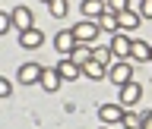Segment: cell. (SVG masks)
<instances>
[{
  "label": "cell",
  "mask_w": 152,
  "mask_h": 129,
  "mask_svg": "<svg viewBox=\"0 0 152 129\" xmlns=\"http://www.w3.org/2000/svg\"><path fill=\"white\" fill-rule=\"evenodd\" d=\"M98 32H102V28H98L95 19H83V22H76V25H73V35H76L79 44H92L95 38H98Z\"/></svg>",
  "instance_id": "obj_1"
},
{
  "label": "cell",
  "mask_w": 152,
  "mask_h": 129,
  "mask_svg": "<svg viewBox=\"0 0 152 129\" xmlns=\"http://www.w3.org/2000/svg\"><path fill=\"white\" fill-rule=\"evenodd\" d=\"M108 79H111L117 88L127 85V82H133V66H130V60H117V63L108 69Z\"/></svg>",
  "instance_id": "obj_2"
},
{
  "label": "cell",
  "mask_w": 152,
  "mask_h": 129,
  "mask_svg": "<svg viewBox=\"0 0 152 129\" xmlns=\"http://www.w3.org/2000/svg\"><path fill=\"white\" fill-rule=\"evenodd\" d=\"M127 107L124 104H98V120L102 123H124Z\"/></svg>",
  "instance_id": "obj_3"
},
{
  "label": "cell",
  "mask_w": 152,
  "mask_h": 129,
  "mask_svg": "<svg viewBox=\"0 0 152 129\" xmlns=\"http://www.w3.org/2000/svg\"><path fill=\"white\" fill-rule=\"evenodd\" d=\"M76 44H79V41H76L73 28H60V32L54 35V47L60 50V54H66V57H70V54L76 50Z\"/></svg>",
  "instance_id": "obj_4"
},
{
  "label": "cell",
  "mask_w": 152,
  "mask_h": 129,
  "mask_svg": "<svg viewBox=\"0 0 152 129\" xmlns=\"http://www.w3.org/2000/svg\"><path fill=\"white\" fill-rule=\"evenodd\" d=\"M142 98V88H140V82H127V85H121V94H117V104H124V107H133V104Z\"/></svg>",
  "instance_id": "obj_5"
},
{
  "label": "cell",
  "mask_w": 152,
  "mask_h": 129,
  "mask_svg": "<svg viewBox=\"0 0 152 129\" xmlns=\"http://www.w3.org/2000/svg\"><path fill=\"white\" fill-rule=\"evenodd\" d=\"M130 50H133V38H127L124 32H117V35L111 38V54L117 57V60H127Z\"/></svg>",
  "instance_id": "obj_6"
},
{
  "label": "cell",
  "mask_w": 152,
  "mask_h": 129,
  "mask_svg": "<svg viewBox=\"0 0 152 129\" xmlns=\"http://www.w3.org/2000/svg\"><path fill=\"white\" fill-rule=\"evenodd\" d=\"M41 76H45V66H38V63H22V66H19V82H22V85L41 82Z\"/></svg>",
  "instance_id": "obj_7"
},
{
  "label": "cell",
  "mask_w": 152,
  "mask_h": 129,
  "mask_svg": "<svg viewBox=\"0 0 152 129\" xmlns=\"http://www.w3.org/2000/svg\"><path fill=\"white\" fill-rule=\"evenodd\" d=\"M45 44V32L41 28H28V32H19V47L26 50H35V47Z\"/></svg>",
  "instance_id": "obj_8"
},
{
  "label": "cell",
  "mask_w": 152,
  "mask_h": 129,
  "mask_svg": "<svg viewBox=\"0 0 152 129\" xmlns=\"http://www.w3.org/2000/svg\"><path fill=\"white\" fill-rule=\"evenodd\" d=\"M57 73L64 76V82H76V79L83 76V66H79V63H73L70 57H64V60L57 63Z\"/></svg>",
  "instance_id": "obj_9"
},
{
  "label": "cell",
  "mask_w": 152,
  "mask_h": 129,
  "mask_svg": "<svg viewBox=\"0 0 152 129\" xmlns=\"http://www.w3.org/2000/svg\"><path fill=\"white\" fill-rule=\"evenodd\" d=\"M10 13H13V22H16L19 32H28V28H35V25H32L35 19H32V9H28V6H13Z\"/></svg>",
  "instance_id": "obj_10"
},
{
  "label": "cell",
  "mask_w": 152,
  "mask_h": 129,
  "mask_svg": "<svg viewBox=\"0 0 152 129\" xmlns=\"http://www.w3.org/2000/svg\"><path fill=\"white\" fill-rule=\"evenodd\" d=\"M38 85H41V88H45L48 94H54L57 88L64 85V76L57 73V66H54V69H45V76H41V82H38Z\"/></svg>",
  "instance_id": "obj_11"
},
{
  "label": "cell",
  "mask_w": 152,
  "mask_h": 129,
  "mask_svg": "<svg viewBox=\"0 0 152 129\" xmlns=\"http://www.w3.org/2000/svg\"><path fill=\"white\" fill-rule=\"evenodd\" d=\"M79 6H83L86 19H98V16H104V13H108V0H83Z\"/></svg>",
  "instance_id": "obj_12"
},
{
  "label": "cell",
  "mask_w": 152,
  "mask_h": 129,
  "mask_svg": "<svg viewBox=\"0 0 152 129\" xmlns=\"http://www.w3.org/2000/svg\"><path fill=\"white\" fill-rule=\"evenodd\" d=\"M95 22H98V28H102V32H111V35H117V32H121V19H117V13H111V9H108L104 16H98Z\"/></svg>",
  "instance_id": "obj_13"
},
{
  "label": "cell",
  "mask_w": 152,
  "mask_h": 129,
  "mask_svg": "<svg viewBox=\"0 0 152 129\" xmlns=\"http://www.w3.org/2000/svg\"><path fill=\"white\" fill-rule=\"evenodd\" d=\"M83 76H86V79H95V82H102L104 76H108V66H102L98 60H89V63L83 66Z\"/></svg>",
  "instance_id": "obj_14"
},
{
  "label": "cell",
  "mask_w": 152,
  "mask_h": 129,
  "mask_svg": "<svg viewBox=\"0 0 152 129\" xmlns=\"http://www.w3.org/2000/svg\"><path fill=\"white\" fill-rule=\"evenodd\" d=\"M130 57H133V60H140V63H152V44H146V41H133Z\"/></svg>",
  "instance_id": "obj_15"
},
{
  "label": "cell",
  "mask_w": 152,
  "mask_h": 129,
  "mask_svg": "<svg viewBox=\"0 0 152 129\" xmlns=\"http://www.w3.org/2000/svg\"><path fill=\"white\" fill-rule=\"evenodd\" d=\"M92 57H95V47H89V44H76V50L70 54V60H73V63H79V66H86Z\"/></svg>",
  "instance_id": "obj_16"
},
{
  "label": "cell",
  "mask_w": 152,
  "mask_h": 129,
  "mask_svg": "<svg viewBox=\"0 0 152 129\" xmlns=\"http://www.w3.org/2000/svg\"><path fill=\"white\" fill-rule=\"evenodd\" d=\"M117 19H121V28H127V32H130V28H136L140 25V13H136V9H124V13H117Z\"/></svg>",
  "instance_id": "obj_17"
},
{
  "label": "cell",
  "mask_w": 152,
  "mask_h": 129,
  "mask_svg": "<svg viewBox=\"0 0 152 129\" xmlns=\"http://www.w3.org/2000/svg\"><path fill=\"white\" fill-rule=\"evenodd\" d=\"M92 60H98V63H102V66H108V69H111V60H114V54H111V47H95V57H92Z\"/></svg>",
  "instance_id": "obj_18"
},
{
  "label": "cell",
  "mask_w": 152,
  "mask_h": 129,
  "mask_svg": "<svg viewBox=\"0 0 152 129\" xmlns=\"http://www.w3.org/2000/svg\"><path fill=\"white\" fill-rule=\"evenodd\" d=\"M48 9H51V16H54V19H64L66 13H70V3H66V0H54Z\"/></svg>",
  "instance_id": "obj_19"
},
{
  "label": "cell",
  "mask_w": 152,
  "mask_h": 129,
  "mask_svg": "<svg viewBox=\"0 0 152 129\" xmlns=\"http://www.w3.org/2000/svg\"><path fill=\"white\" fill-rule=\"evenodd\" d=\"M121 126L124 129H142V117H140V113H133V110H127V117H124Z\"/></svg>",
  "instance_id": "obj_20"
},
{
  "label": "cell",
  "mask_w": 152,
  "mask_h": 129,
  "mask_svg": "<svg viewBox=\"0 0 152 129\" xmlns=\"http://www.w3.org/2000/svg\"><path fill=\"white\" fill-rule=\"evenodd\" d=\"M108 9L111 13H124V9H130V0H108Z\"/></svg>",
  "instance_id": "obj_21"
},
{
  "label": "cell",
  "mask_w": 152,
  "mask_h": 129,
  "mask_svg": "<svg viewBox=\"0 0 152 129\" xmlns=\"http://www.w3.org/2000/svg\"><path fill=\"white\" fill-rule=\"evenodd\" d=\"M142 19H152V0H140V9H136Z\"/></svg>",
  "instance_id": "obj_22"
},
{
  "label": "cell",
  "mask_w": 152,
  "mask_h": 129,
  "mask_svg": "<svg viewBox=\"0 0 152 129\" xmlns=\"http://www.w3.org/2000/svg\"><path fill=\"white\" fill-rule=\"evenodd\" d=\"M13 94V82L10 79H0V98H10Z\"/></svg>",
  "instance_id": "obj_23"
},
{
  "label": "cell",
  "mask_w": 152,
  "mask_h": 129,
  "mask_svg": "<svg viewBox=\"0 0 152 129\" xmlns=\"http://www.w3.org/2000/svg\"><path fill=\"white\" fill-rule=\"evenodd\" d=\"M142 129H152V113H142Z\"/></svg>",
  "instance_id": "obj_24"
},
{
  "label": "cell",
  "mask_w": 152,
  "mask_h": 129,
  "mask_svg": "<svg viewBox=\"0 0 152 129\" xmlns=\"http://www.w3.org/2000/svg\"><path fill=\"white\" fill-rule=\"evenodd\" d=\"M41 3H48V6H51V3H54V0H41Z\"/></svg>",
  "instance_id": "obj_25"
},
{
  "label": "cell",
  "mask_w": 152,
  "mask_h": 129,
  "mask_svg": "<svg viewBox=\"0 0 152 129\" xmlns=\"http://www.w3.org/2000/svg\"><path fill=\"white\" fill-rule=\"evenodd\" d=\"M102 129H104V126H102Z\"/></svg>",
  "instance_id": "obj_26"
}]
</instances>
